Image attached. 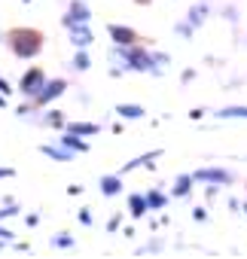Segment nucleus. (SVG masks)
Instances as JSON below:
<instances>
[{
	"label": "nucleus",
	"instance_id": "f257e3e1",
	"mask_svg": "<svg viewBox=\"0 0 247 259\" xmlns=\"http://www.w3.org/2000/svg\"><path fill=\"white\" fill-rule=\"evenodd\" d=\"M13 49L19 58H34L40 52V34L37 31H13Z\"/></svg>",
	"mask_w": 247,
	"mask_h": 259
},
{
	"label": "nucleus",
	"instance_id": "f03ea898",
	"mask_svg": "<svg viewBox=\"0 0 247 259\" xmlns=\"http://www.w3.org/2000/svg\"><path fill=\"white\" fill-rule=\"evenodd\" d=\"M89 19H92V13H89V7L83 4V0H73V4L67 7V16H64V25L70 28V25H89Z\"/></svg>",
	"mask_w": 247,
	"mask_h": 259
},
{
	"label": "nucleus",
	"instance_id": "7ed1b4c3",
	"mask_svg": "<svg viewBox=\"0 0 247 259\" xmlns=\"http://www.w3.org/2000/svg\"><path fill=\"white\" fill-rule=\"evenodd\" d=\"M92 31L86 28V25H70V43L76 46V49H89L92 46Z\"/></svg>",
	"mask_w": 247,
	"mask_h": 259
},
{
	"label": "nucleus",
	"instance_id": "20e7f679",
	"mask_svg": "<svg viewBox=\"0 0 247 259\" xmlns=\"http://www.w3.org/2000/svg\"><path fill=\"white\" fill-rule=\"evenodd\" d=\"M43 82H46V79H43V70H28V73L22 76V92H25V95H37V92L43 89Z\"/></svg>",
	"mask_w": 247,
	"mask_h": 259
},
{
	"label": "nucleus",
	"instance_id": "39448f33",
	"mask_svg": "<svg viewBox=\"0 0 247 259\" xmlns=\"http://www.w3.org/2000/svg\"><path fill=\"white\" fill-rule=\"evenodd\" d=\"M61 92H64V79H52V82H43V89L37 92V101H40V104H46V101L58 98Z\"/></svg>",
	"mask_w": 247,
	"mask_h": 259
},
{
	"label": "nucleus",
	"instance_id": "423d86ee",
	"mask_svg": "<svg viewBox=\"0 0 247 259\" xmlns=\"http://www.w3.org/2000/svg\"><path fill=\"white\" fill-rule=\"evenodd\" d=\"M192 180H211V183H229L232 174L229 171H220V168H204V171H195Z\"/></svg>",
	"mask_w": 247,
	"mask_h": 259
},
{
	"label": "nucleus",
	"instance_id": "0eeeda50",
	"mask_svg": "<svg viewBox=\"0 0 247 259\" xmlns=\"http://www.w3.org/2000/svg\"><path fill=\"white\" fill-rule=\"evenodd\" d=\"M107 31H110V37H113V40H116V43H119V46H132V43H135V40H138V37H135V31H132V28H119V25H110V28H107Z\"/></svg>",
	"mask_w": 247,
	"mask_h": 259
},
{
	"label": "nucleus",
	"instance_id": "6e6552de",
	"mask_svg": "<svg viewBox=\"0 0 247 259\" xmlns=\"http://www.w3.org/2000/svg\"><path fill=\"white\" fill-rule=\"evenodd\" d=\"M119 189H122V177H119V174H110V177L101 180V192H104V195H116Z\"/></svg>",
	"mask_w": 247,
	"mask_h": 259
},
{
	"label": "nucleus",
	"instance_id": "1a4fd4ad",
	"mask_svg": "<svg viewBox=\"0 0 247 259\" xmlns=\"http://www.w3.org/2000/svg\"><path fill=\"white\" fill-rule=\"evenodd\" d=\"M116 113H119L122 119H141L147 110H144V107H138V104H119V107H116Z\"/></svg>",
	"mask_w": 247,
	"mask_h": 259
},
{
	"label": "nucleus",
	"instance_id": "9d476101",
	"mask_svg": "<svg viewBox=\"0 0 247 259\" xmlns=\"http://www.w3.org/2000/svg\"><path fill=\"white\" fill-rule=\"evenodd\" d=\"M220 119H247V107H226L217 113Z\"/></svg>",
	"mask_w": 247,
	"mask_h": 259
},
{
	"label": "nucleus",
	"instance_id": "9b49d317",
	"mask_svg": "<svg viewBox=\"0 0 247 259\" xmlns=\"http://www.w3.org/2000/svg\"><path fill=\"white\" fill-rule=\"evenodd\" d=\"M43 153L52 156V159H58V162H67L70 159V150H58V147H43Z\"/></svg>",
	"mask_w": 247,
	"mask_h": 259
},
{
	"label": "nucleus",
	"instance_id": "f8f14e48",
	"mask_svg": "<svg viewBox=\"0 0 247 259\" xmlns=\"http://www.w3.org/2000/svg\"><path fill=\"white\" fill-rule=\"evenodd\" d=\"M144 210H147V198L144 195H132V213L135 217H144Z\"/></svg>",
	"mask_w": 247,
	"mask_h": 259
},
{
	"label": "nucleus",
	"instance_id": "ddd939ff",
	"mask_svg": "<svg viewBox=\"0 0 247 259\" xmlns=\"http://www.w3.org/2000/svg\"><path fill=\"white\" fill-rule=\"evenodd\" d=\"M98 125H83V122H73L70 125V135H95Z\"/></svg>",
	"mask_w": 247,
	"mask_h": 259
},
{
	"label": "nucleus",
	"instance_id": "4468645a",
	"mask_svg": "<svg viewBox=\"0 0 247 259\" xmlns=\"http://www.w3.org/2000/svg\"><path fill=\"white\" fill-rule=\"evenodd\" d=\"M204 13H208L204 7H192L189 10V25H201L204 22Z\"/></svg>",
	"mask_w": 247,
	"mask_h": 259
},
{
	"label": "nucleus",
	"instance_id": "2eb2a0df",
	"mask_svg": "<svg viewBox=\"0 0 247 259\" xmlns=\"http://www.w3.org/2000/svg\"><path fill=\"white\" fill-rule=\"evenodd\" d=\"M189 183H192V177H177V186H174V195H186V192H189Z\"/></svg>",
	"mask_w": 247,
	"mask_h": 259
},
{
	"label": "nucleus",
	"instance_id": "dca6fc26",
	"mask_svg": "<svg viewBox=\"0 0 247 259\" xmlns=\"http://www.w3.org/2000/svg\"><path fill=\"white\" fill-rule=\"evenodd\" d=\"M73 67H76V70H89V55H86V52H79V55L73 58Z\"/></svg>",
	"mask_w": 247,
	"mask_h": 259
},
{
	"label": "nucleus",
	"instance_id": "f3484780",
	"mask_svg": "<svg viewBox=\"0 0 247 259\" xmlns=\"http://www.w3.org/2000/svg\"><path fill=\"white\" fill-rule=\"evenodd\" d=\"M73 244V238H55V247H70Z\"/></svg>",
	"mask_w": 247,
	"mask_h": 259
},
{
	"label": "nucleus",
	"instance_id": "a211bd4d",
	"mask_svg": "<svg viewBox=\"0 0 247 259\" xmlns=\"http://www.w3.org/2000/svg\"><path fill=\"white\" fill-rule=\"evenodd\" d=\"M0 238H13V232L10 229H0Z\"/></svg>",
	"mask_w": 247,
	"mask_h": 259
},
{
	"label": "nucleus",
	"instance_id": "6ab92c4d",
	"mask_svg": "<svg viewBox=\"0 0 247 259\" xmlns=\"http://www.w3.org/2000/svg\"><path fill=\"white\" fill-rule=\"evenodd\" d=\"M0 92H10V85H7V79H0Z\"/></svg>",
	"mask_w": 247,
	"mask_h": 259
},
{
	"label": "nucleus",
	"instance_id": "aec40b11",
	"mask_svg": "<svg viewBox=\"0 0 247 259\" xmlns=\"http://www.w3.org/2000/svg\"><path fill=\"white\" fill-rule=\"evenodd\" d=\"M25 4H31V0H25Z\"/></svg>",
	"mask_w": 247,
	"mask_h": 259
}]
</instances>
